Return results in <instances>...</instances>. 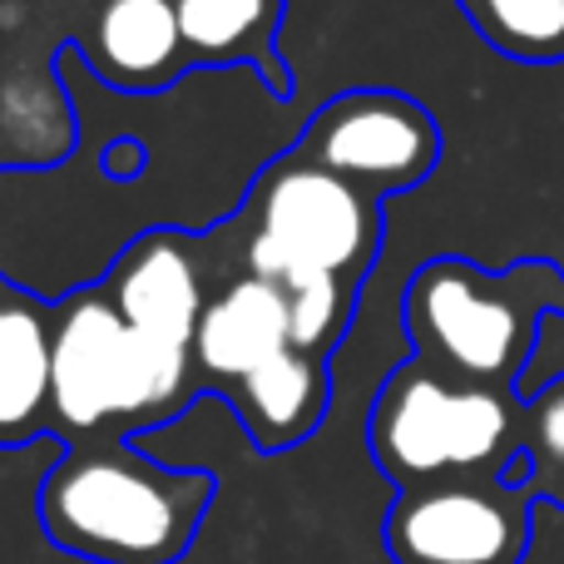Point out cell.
Listing matches in <instances>:
<instances>
[{
	"label": "cell",
	"mask_w": 564,
	"mask_h": 564,
	"mask_svg": "<svg viewBox=\"0 0 564 564\" xmlns=\"http://www.w3.org/2000/svg\"><path fill=\"white\" fill-rule=\"evenodd\" d=\"M188 351L154 341L119 317L109 292H79L55 322L50 411L69 431L109 421H159L188 387Z\"/></svg>",
	"instance_id": "cell-2"
},
{
	"label": "cell",
	"mask_w": 564,
	"mask_h": 564,
	"mask_svg": "<svg viewBox=\"0 0 564 564\" xmlns=\"http://www.w3.org/2000/svg\"><path fill=\"white\" fill-rule=\"evenodd\" d=\"M466 20L510 59H564V0H456Z\"/></svg>",
	"instance_id": "cell-13"
},
{
	"label": "cell",
	"mask_w": 564,
	"mask_h": 564,
	"mask_svg": "<svg viewBox=\"0 0 564 564\" xmlns=\"http://www.w3.org/2000/svg\"><path fill=\"white\" fill-rule=\"evenodd\" d=\"M351 312V282L337 273H302L288 282V322H292V347L322 357L327 341H337L341 322Z\"/></svg>",
	"instance_id": "cell-15"
},
{
	"label": "cell",
	"mask_w": 564,
	"mask_h": 564,
	"mask_svg": "<svg viewBox=\"0 0 564 564\" xmlns=\"http://www.w3.org/2000/svg\"><path fill=\"white\" fill-rule=\"evenodd\" d=\"M214 500V476L164 466L144 446L59 451L40 480V525L89 564H174Z\"/></svg>",
	"instance_id": "cell-1"
},
{
	"label": "cell",
	"mask_w": 564,
	"mask_h": 564,
	"mask_svg": "<svg viewBox=\"0 0 564 564\" xmlns=\"http://www.w3.org/2000/svg\"><path fill=\"white\" fill-rule=\"evenodd\" d=\"M174 6L188 55L234 59L273 35L282 0H174Z\"/></svg>",
	"instance_id": "cell-14"
},
{
	"label": "cell",
	"mask_w": 564,
	"mask_h": 564,
	"mask_svg": "<svg viewBox=\"0 0 564 564\" xmlns=\"http://www.w3.org/2000/svg\"><path fill=\"white\" fill-rule=\"evenodd\" d=\"M510 401L486 381H451L426 357L401 361L371 406V456L401 486L470 476L510 451Z\"/></svg>",
	"instance_id": "cell-3"
},
{
	"label": "cell",
	"mask_w": 564,
	"mask_h": 564,
	"mask_svg": "<svg viewBox=\"0 0 564 564\" xmlns=\"http://www.w3.org/2000/svg\"><path fill=\"white\" fill-rule=\"evenodd\" d=\"M535 446L564 470V387H550L535 401Z\"/></svg>",
	"instance_id": "cell-16"
},
{
	"label": "cell",
	"mask_w": 564,
	"mask_h": 564,
	"mask_svg": "<svg viewBox=\"0 0 564 564\" xmlns=\"http://www.w3.org/2000/svg\"><path fill=\"white\" fill-rule=\"evenodd\" d=\"M292 347L288 322V288L268 278H238L224 292H214L194 332V361L208 377L238 381L268 357Z\"/></svg>",
	"instance_id": "cell-9"
},
{
	"label": "cell",
	"mask_w": 564,
	"mask_h": 564,
	"mask_svg": "<svg viewBox=\"0 0 564 564\" xmlns=\"http://www.w3.org/2000/svg\"><path fill=\"white\" fill-rule=\"evenodd\" d=\"M297 154L357 188L397 194L436 169L441 134L436 119L416 99L391 95V89H351L317 109Z\"/></svg>",
	"instance_id": "cell-7"
},
{
	"label": "cell",
	"mask_w": 564,
	"mask_h": 564,
	"mask_svg": "<svg viewBox=\"0 0 564 564\" xmlns=\"http://www.w3.org/2000/svg\"><path fill=\"white\" fill-rule=\"evenodd\" d=\"M560 278L555 268H516L510 278H490L460 258H436L406 288V327L436 367L466 381L516 377L535 347L540 282Z\"/></svg>",
	"instance_id": "cell-4"
},
{
	"label": "cell",
	"mask_w": 564,
	"mask_h": 564,
	"mask_svg": "<svg viewBox=\"0 0 564 564\" xmlns=\"http://www.w3.org/2000/svg\"><path fill=\"white\" fill-rule=\"evenodd\" d=\"M327 397V361L297 347H282L263 367L238 377V416L258 451H282L312 436Z\"/></svg>",
	"instance_id": "cell-11"
},
{
	"label": "cell",
	"mask_w": 564,
	"mask_h": 564,
	"mask_svg": "<svg viewBox=\"0 0 564 564\" xmlns=\"http://www.w3.org/2000/svg\"><path fill=\"white\" fill-rule=\"evenodd\" d=\"M530 545L525 486L426 480L406 486L387 516L397 564H520Z\"/></svg>",
	"instance_id": "cell-6"
},
{
	"label": "cell",
	"mask_w": 564,
	"mask_h": 564,
	"mask_svg": "<svg viewBox=\"0 0 564 564\" xmlns=\"http://www.w3.org/2000/svg\"><path fill=\"white\" fill-rule=\"evenodd\" d=\"M55 327L30 307H0V446H15L50 411Z\"/></svg>",
	"instance_id": "cell-12"
},
{
	"label": "cell",
	"mask_w": 564,
	"mask_h": 564,
	"mask_svg": "<svg viewBox=\"0 0 564 564\" xmlns=\"http://www.w3.org/2000/svg\"><path fill=\"white\" fill-rule=\"evenodd\" d=\"M381 238V214L357 184L292 154L278 159L253 188L248 273L297 282L302 273L361 278Z\"/></svg>",
	"instance_id": "cell-5"
},
{
	"label": "cell",
	"mask_w": 564,
	"mask_h": 564,
	"mask_svg": "<svg viewBox=\"0 0 564 564\" xmlns=\"http://www.w3.org/2000/svg\"><path fill=\"white\" fill-rule=\"evenodd\" d=\"M109 297L134 332L174 341V347H194L198 317L208 307L198 263L178 234H149L129 243V253L109 278Z\"/></svg>",
	"instance_id": "cell-8"
},
{
	"label": "cell",
	"mask_w": 564,
	"mask_h": 564,
	"mask_svg": "<svg viewBox=\"0 0 564 564\" xmlns=\"http://www.w3.org/2000/svg\"><path fill=\"white\" fill-rule=\"evenodd\" d=\"M89 59L119 89H159L184 55L174 0H105L89 25Z\"/></svg>",
	"instance_id": "cell-10"
}]
</instances>
